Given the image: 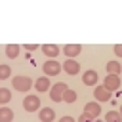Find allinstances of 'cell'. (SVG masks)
I'll list each match as a JSON object with an SVG mask.
<instances>
[{"label":"cell","instance_id":"277c9868","mask_svg":"<svg viewBox=\"0 0 122 122\" xmlns=\"http://www.w3.org/2000/svg\"><path fill=\"white\" fill-rule=\"evenodd\" d=\"M109 92H114V90H118L120 88V76L118 74H107L105 76V84H103Z\"/></svg>","mask_w":122,"mask_h":122},{"label":"cell","instance_id":"ffe728a7","mask_svg":"<svg viewBox=\"0 0 122 122\" xmlns=\"http://www.w3.org/2000/svg\"><path fill=\"white\" fill-rule=\"evenodd\" d=\"M10 74H11L10 67H8V65H0V78L6 80V78H10Z\"/></svg>","mask_w":122,"mask_h":122},{"label":"cell","instance_id":"ba28073f","mask_svg":"<svg viewBox=\"0 0 122 122\" xmlns=\"http://www.w3.org/2000/svg\"><path fill=\"white\" fill-rule=\"evenodd\" d=\"M84 112L90 116V118H95V116H99V112H101V107L97 105V103H86V107H84Z\"/></svg>","mask_w":122,"mask_h":122},{"label":"cell","instance_id":"30bf717a","mask_svg":"<svg viewBox=\"0 0 122 122\" xmlns=\"http://www.w3.org/2000/svg\"><path fill=\"white\" fill-rule=\"evenodd\" d=\"M93 95H95V99H97V101H109V99H111V92H109L105 86H99V88H95Z\"/></svg>","mask_w":122,"mask_h":122},{"label":"cell","instance_id":"8fae6325","mask_svg":"<svg viewBox=\"0 0 122 122\" xmlns=\"http://www.w3.org/2000/svg\"><path fill=\"white\" fill-rule=\"evenodd\" d=\"M55 118V112H53V109H50V107H44V109H40V120L42 122H51Z\"/></svg>","mask_w":122,"mask_h":122},{"label":"cell","instance_id":"e0dca14e","mask_svg":"<svg viewBox=\"0 0 122 122\" xmlns=\"http://www.w3.org/2000/svg\"><path fill=\"white\" fill-rule=\"evenodd\" d=\"M105 122H122V116L116 111H109L107 116H105Z\"/></svg>","mask_w":122,"mask_h":122},{"label":"cell","instance_id":"cb8c5ba5","mask_svg":"<svg viewBox=\"0 0 122 122\" xmlns=\"http://www.w3.org/2000/svg\"><path fill=\"white\" fill-rule=\"evenodd\" d=\"M59 122H76V120H74L72 116H61V120H59Z\"/></svg>","mask_w":122,"mask_h":122},{"label":"cell","instance_id":"7a4b0ae2","mask_svg":"<svg viewBox=\"0 0 122 122\" xmlns=\"http://www.w3.org/2000/svg\"><path fill=\"white\" fill-rule=\"evenodd\" d=\"M67 90H69V88H67L65 82H57V84H53L51 90H50V97H51V101H61Z\"/></svg>","mask_w":122,"mask_h":122},{"label":"cell","instance_id":"3957f363","mask_svg":"<svg viewBox=\"0 0 122 122\" xmlns=\"http://www.w3.org/2000/svg\"><path fill=\"white\" fill-rule=\"evenodd\" d=\"M23 107H25V111H29V112L38 111V107H40V99H38V95H27V97L23 99Z\"/></svg>","mask_w":122,"mask_h":122},{"label":"cell","instance_id":"d4e9b609","mask_svg":"<svg viewBox=\"0 0 122 122\" xmlns=\"http://www.w3.org/2000/svg\"><path fill=\"white\" fill-rule=\"evenodd\" d=\"M120 116H122V107H120Z\"/></svg>","mask_w":122,"mask_h":122},{"label":"cell","instance_id":"8992f818","mask_svg":"<svg viewBox=\"0 0 122 122\" xmlns=\"http://www.w3.org/2000/svg\"><path fill=\"white\" fill-rule=\"evenodd\" d=\"M82 51V46H78V44H67L65 48H63V53L69 57V59H72V57H76L78 53Z\"/></svg>","mask_w":122,"mask_h":122},{"label":"cell","instance_id":"4fadbf2b","mask_svg":"<svg viewBox=\"0 0 122 122\" xmlns=\"http://www.w3.org/2000/svg\"><path fill=\"white\" fill-rule=\"evenodd\" d=\"M42 51H44V55H48V57H55V55L59 53V48H57L55 44H46V46H42Z\"/></svg>","mask_w":122,"mask_h":122},{"label":"cell","instance_id":"6da1fadb","mask_svg":"<svg viewBox=\"0 0 122 122\" xmlns=\"http://www.w3.org/2000/svg\"><path fill=\"white\" fill-rule=\"evenodd\" d=\"M11 84H13V88H15V92H29L30 90V86H32V80L29 78V76H15L13 80H11Z\"/></svg>","mask_w":122,"mask_h":122},{"label":"cell","instance_id":"9c48e42d","mask_svg":"<svg viewBox=\"0 0 122 122\" xmlns=\"http://www.w3.org/2000/svg\"><path fill=\"white\" fill-rule=\"evenodd\" d=\"M34 86H36V90L42 92V93H46L48 90H51V86H50V78H48V76H40V78L34 82Z\"/></svg>","mask_w":122,"mask_h":122},{"label":"cell","instance_id":"44dd1931","mask_svg":"<svg viewBox=\"0 0 122 122\" xmlns=\"http://www.w3.org/2000/svg\"><path fill=\"white\" fill-rule=\"evenodd\" d=\"M114 53H116L118 57H122V44H116V46H114Z\"/></svg>","mask_w":122,"mask_h":122},{"label":"cell","instance_id":"ac0fdd59","mask_svg":"<svg viewBox=\"0 0 122 122\" xmlns=\"http://www.w3.org/2000/svg\"><path fill=\"white\" fill-rule=\"evenodd\" d=\"M63 101H65V103H74V101H76V92H74V90H67L65 95H63Z\"/></svg>","mask_w":122,"mask_h":122},{"label":"cell","instance_id":"d6986e66","mask_svg":"<svg viewBox=\"0 0 122 122\" xmlns=\"http://www.w3.org/2000/svg\"><path fill=\"white\" fill-rule=\"evenodd\" d=\"M10 97H11V93H10V90H6V88H2V90H0V105H6V103L10 101Z\"/></svg>","mask_w":122,"mask_h":122},{"label":"cell","instance_id":"7c38bea8","mask_svg":"<svg viewBox=\"0 0 122 122\" xmlns=\"http://www.w3.org/2000/svg\"><path fill=\"white\" fill-rule=\"evenodd\" d=\"M82 80H84V84H86V86H93V84L97 82V72H95V71H86Z\"/></svg>","mask_w":122,"mask_h":122},{"label":"cell","instance_id":"5bb4252c","mask_svg":"<svg viewBox=\"0 0 122 122\" xmlns=\"http://www.w3.org/2000/svg\"><path fill=\"white\" fill-rule=\"evenodd\" d=\"M13 120V112L10 107H2L0 109V122H11Z\"/></svg>","mask_w":122,"mask_h":122},{"label":"cell","instance_id":"52a82bcc","mask_svg":"<svg viewBox=\"0 0 122 122\" xmlns=\"http://www.w3.org/2000/svg\"><path fill=\"white\" fill-rule=\"evenodd\" d=\"M63 71L69 72V74H78L80 65H78V61H74V59H67V61L63 63Z\"/></svg>","mask_w":122,"mask_h":122},{"label":"cell","instance_id":"7402d4cb","mask_svg":"<svg viewBox=\"0 0 122 122\" xmlns=\"http://www.w3.org/2000/svg\"><path fill=\"white\" fill-rule=\"evenodd\" d=\"M78 122H92V118H90V116H88V114L84 112V114H82V116L78 118Z\"/></svg>","mask_w":122,"mask_h":122},{"label":"cell","instance_id":"9a60e30c","mask_svg":"<svg viewBox=\"0 0 122 122\" xmlns=\"http://www.w3.org/2000/svg\"><path fill=\"white\" fill-rule=\"evenodd\" d=\"M6 55H8L10 59H15V57L19 55V46H17V44H8V46H6Z\"/></svg>","mask_w":122,"mask_h":122},{"label":"cell","instance_id":"5b68a950","mask_svg":"<svg viewBox=\"0 0 122 122\" xmlns=\"http://www.w3.org/2000/svg\"><path fill=\"white\" fill-rule=\"evenodd\" d=\"M61 72V65L57 61H46L44 63V74L46 76H55Z\"/></svg>","mask_w":122,"mask_h":122},{"label":"cell","instance_id":"603a6c76","mask_svg":"<svg viewBox=\"0 0 122 122\" xmlns=\"http://www.w3.org/2000/svg\"><path fill=\"white\" fill-rule=\"evenodd\" d=\"M36 48H38V44H25V50H29V51H32Z\"/></svg>","mask_w":122,"mask_h":122},{"label":"cell","instance_id":"2e32d148","mask_svg":"<svg viewBox=\"0 0 122 122\" xmlns=\"http://www.w3.org/2000/svg\"><path fill=\"white\" fill-rule=\"evenodd\" d=\"M120 69H122V67H120L118 61H109V63H107V72H109V74H118Z\"/></svg>","mask_w":122,"mask_h":122}]
</instances>
